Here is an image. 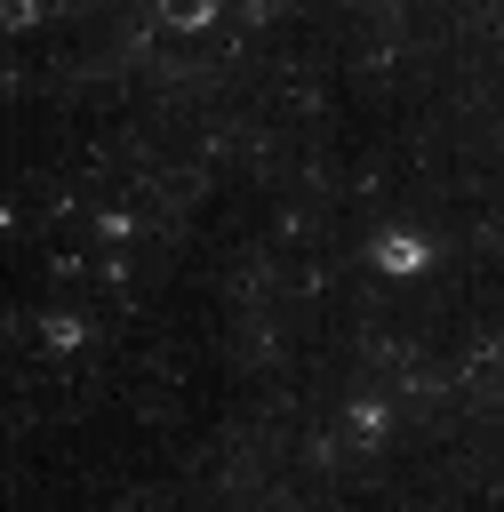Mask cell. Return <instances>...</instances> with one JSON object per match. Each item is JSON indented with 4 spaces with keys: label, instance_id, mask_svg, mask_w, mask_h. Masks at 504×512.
Listing matches in <instances>:
<instances>
[{
    "label": "cell",
    "instance_id": "1",
    "mask_svg": "<svg viewBox=\"0 0 504 512\" xmlns=\"http://www.w3.org/2000/svg\"><path fill=\"white\" fill-rule=\"evenodd\" d=\"M192 16H208V0H168V24H192Z\"/></svg>",
    "mask_w": 504,
    "mask_h": 512
}]
</instances>
